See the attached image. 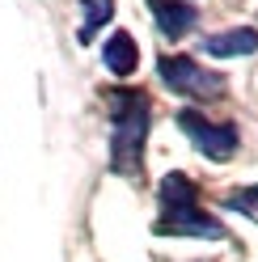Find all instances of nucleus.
<instances>
[{"label": "nucleus", "instance_id": "1", "mask_svg": "<svg viewBox=\"0 0 258 262\" xmlns=\"http://www.w3.org/2000/svg\"><path fill=\"white\" fill-rule=\"evenodd\" d=\"M153 131V106L140 89L110 93V173L136 178L144 173V148Z\"/></svg>", "mask_w": 258, "mask_h": 262}, {"label": "nucleus", "instance_id": "2", "mask_svg": "<svg viewBox=\"0 0 258 262\" xmlns=\"http://www.w3.org/2000/svg\"><path fill=\"white\" fill-rule=\"evenodd\" d=\"M157 80L178 97H195V102H216L224 93V76L195 63L190 55H161L157 59Z\"/></svg>", "mask_w": 258, "mask_h": 262}, {"label": "nucleus", "instance_id": "3", "mask_svg": "<svg viewBox=\"0 0 258 262\" xmlns=\"http://www.w3.org/2000/svg\"><path fill=\"white\" fill-rule=\"evenodd\" d=\"M174 123H178V131L195 144L207 161H229V157L237 152V144H241L237 123H212V119H203L195 106L178 110V114H174Z\"/></svg>", "mask_w": 258, "mask_h": 262}, {"label": "nucleus", "instance_id": "4", "mask_svg": "<svg viewBox=\"0 0 258 262\" xmlns=\"http://www.w3.org/2000/svg\"><path fill=\"white\" fill-rule=\"evenodd\" d=\"M153 233H157V237L224 241V237H229V228H224V220H216L212 211H203L199 203H186V207H161L157 220H153Z\"/></svg>", "mask_w": 258, "mask_h": 262}, {"label": "nucleus", "instance_id": "5", "mask_svg": "<svg viewBox=\"0 0 258 262\" xmlns=\"http://www.w3.org/2000/svg\"><path fill=\"white\" fill-rule=\"evenodd\" d=\"M144 5L153 9V21L161 30V38H169V42L186 38L195 30V21H199V13H195L190 0H144Z\"/></svg>", "mask_w": 258, "mask_h": 262}, {"label": "nucleus", "instance_id": "6", "mask_svg": "<svg viewBox=\"0 0 258 262\" xmlns=\"http://www.w3.org/2000/svg\"><path fill=\"white\" fill-rule=\"evenodd\" d=\"M203 51L212 59H246L258 51V30L254 26H233V30H220V34L203 38Z\"/></svg>", "mask_w": 258, "mask_h": 262}, {"label": "nucleus", "instance_id": "7", "mask_svg": "<svg viewBox=\"0 0 258 262\" xmlns=\"http://www.w3.org/2000/svg\"><path fill=\"white\" fill-rule=\"evenodd\" d=\"M102 63L115 76H132L136 68H140V47H136V38L127 34V30H115V34L106 38V47H102Z\"/></svg>", "mask_w": 258, "mask_h": 262}, {"label": "nucleus", "instance_id": "8", "mask_svg": "<svg viewBox=\"0 0 258 262\" xmlns=\"http://www.w3.org/2000/svg\"><path fill=\"white\" fill-rule=\"evenodd\" d=\"M157 199H161V207H186V203H195L199 199V190H195V182H190L186 173H165L157 182Z\"/></svg>", "mask_w": 258, "mask_h": 262}, {"label": "nucleus", "instance_id": "9", "mask_svg": "<svg viewBox=\"0 0 258 262\" xmlns=\"http://www.w3.org/2000/svg\"><path fill=\"white\" fill-rule=\"evenodd\" d=\"M80 13H85V26H80V42H89L102 26H110V17H115V0H80Z\"/></svg>", "mask_w": 258, "mask_h": 262}, {"label": "nucleus", "instance_id": "10", "mask_svg": "<svg viewBox=\"0 0 258 262\" xmlns=\"http://www.w3.org/2000/svg\"><path fill=\"white\" fill-rule=\"evenodd\" d=\"M224 207L229 211H241V216H250L258 224V182L246 186V190H237V194H224Z\"/></svg>", "mask_w": 258, "mask_h": 262}]
</instances>
